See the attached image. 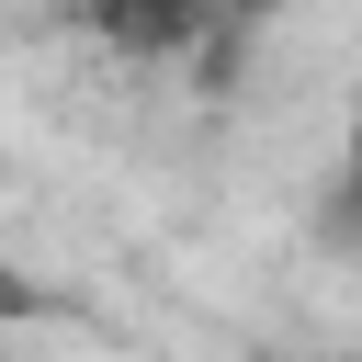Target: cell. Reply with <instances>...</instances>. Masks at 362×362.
<instances>
[{
    "mask_svg": "<svg viewBox=\"0 0 362 362\" xmlns=\"http://www.w3.org/2000/svg\"><path fill=\"white\" fill-rule=\"evenodd\" d=\"M79 23L113 45V57H192L215 0H79Z\"/></svg>",
    "mask_w": 362,
    "mask_h": 362,
    "instance_id": "cell-1",
    "label": "cell"
},
{
    "mask_svg": "<svg viewBox=\"0 0 362 362\" xmlns=\"http://www.w3.org/2000/svg\"><path fill=\"white\" fill-rule=\"evenodd\" d=\"M0 11H11V0H0Z\"/></svg>",
    "mask_w": 362,
    "mask_h": 362,
    "instance_id": "cell-2",
    "label": "cell"
}]
</instances>
